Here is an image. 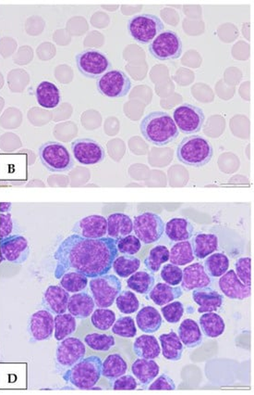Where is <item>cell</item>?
<instances>
[{
	"label": "cell",
	"instance_id": "3",
	"mask_svg": "<svg viewBox=\"0 0 254 395\" xmlns=\"http://www.w3.org/2000/svg\"><path fill=\"white\" fill-rule=\"evenodd\" d=\"M214 149L206 138L198 135L183 138L177 148V158L183 165L200 168L212 160Z\"/></svg>",
	"mask_w": 254,
	"mask_h": 395
},
{
	"label": "cell",
	"instance_id": "15",
	"mask_svg": "<svg viewBox=\"0 0 254 395\" xmlns=\"http://www.w3.org/2000/svg\"><path fill=\"white\" fill-rule=\"evenodd\" d=\"M75 160L83 165H95L106 159V151L101 144L92 138H78L72 143Z\"/></svg>",
	"mask_w": 254,
	"mask_h": 395
},
{
	"label": "cell",
	"instance_id": "32",
	"mask_svg": "<svg viewBox=\"0 0 254 395\" xmlns=\"http://www.w3.org/2000/svg\"><path fill=\"white\" fill-rule=\"evenodd\" d=\"M183 291L182 287H171L166 283H158L154 286L149 293V298L159 306L174 302L182 296Z\"/></svg>",
	"mask_w": 254,
	"mask_h": 395
},
{
	"label": "cell",
	"instance_id": "35",
	"mask_svg": "<svg viewBox=\"0 0 254 395\" xmlns=\"http://www.w3.org/2000/svg\"><path fill=\"white\" fill-rule=\"evenodd\" d=\"M195 258L192 244L190 241H185L177 242L172 246L168 261H170L172 265L179 266L193 263Z\"/></svg>",
	"mask_w": 254,
	"mask_h": 395
},
{
	"label": "cell",
	"instance_id": "22",
	"mask_svg": "<svg viewBox=\"0 0 254 395\" xmlns=\"http://www.w3.org/2000/svg\"><path fill=\"white\" fill-rule=\"evenodd\" d=\"M95 309V300L90 294L80 291L70 296L67 310L75 318L86 320L92 314Z\"/></svg>",
	"mask_w": 254,
	"mask_h": 395
},
{
	"label": "cell",
	"instance_id": "10",
	"mask_svg": "<svg viewBox=\"0 0 254 395\" xmlns=\"http://www.w3.org/2000/svg\"><path fill=\"white\" fill-rule=\"evenodd\" d=\"M97 91L109 99H120L130 93L133 87L129 76L120 70H110L97 79Z\"/></svg>",
	"mask_w": 254,
	"mask_h": 395
},
{
	"label": "cell",
	"instance_id": "50",
	"mask_svg": "<svg viewBox=\"0 0 254 395\" xmlns=\"http://www.w3.org/2000/svg\"><path fill=\"white\" fill-rule=\"evenodd\" d=\"M137 386V381L130 375L120 376L110 383V387L113 389H135Z\"/></svg>",
	"mask_w": 254,
	"mask_h": 395
},
{
	"label": "cell",
	"instance_id": "2",
	"mask_svg": "<svg viewBox=\"0 0 254 395\" xmlns=\"http://www.w3.org/2000/svg\"><path fill=\"white\" fill-rule=\"evenodd\" d=\"M140 130L144 138L157 147L168 145L179 136L173 118L166 111H152L147 114L141 120Z\"/></svg>",
	"mask_w": 254,
	"mask_h": 395
},
{
	"label": "cell",
	"instance_id": "21",
	"mask_svg": "<svg viewBox=\"0 0 254 395\" xmlns=\"http://www.w3.org/2000/svg\"><path fill=\"white\" fill-rule=\"evenodd\" d=\"M70 294L59 286H49L43 297V304L55 315L64 314L68 309Z\"/></svg>",
	"mask_w": 254,
	"mask_h": 395
},
{
	"label": "cell",
	"instance_id": "8",
	"mask_svg": "<svg viewBox=\"0 0 254 395\" xmlns=\"http://www.w3.org/2000/svg\"><path fill=\"white\" fill-rule=\"evenodd\" d=\"M149 53L159 61H173L182 57V40L177 33L165 30L149 44Z\"/></svg>",
	"mask_w": 254,
	"mask_h": 395
},
{
	"label": "cell",
	"instance_id": "40",
	"mask_svg": "<svg viewBox=\"0 0 254 395\" xmlns=\"http://www.w3.org/2000/svg\"><path fill=\"white\" fill-rule=\"evenodd\" d=\"M88 277L79 272L70 271L60 279V286L69 293H77L86 290Z\"/></svg>",
	"mask_w": 254,
	"mask_h": 395
},
{
	"label": "cell",
	"instance_id": "34",
	"mask_svg": "<svg viewBox=\"0 0 254 395\" xmlns=\"http://www.w3.org/2000/svg\"><path fill=\"white\" fill-rule=\"evenodd\" d=\"M128 370V365L119 353L108 356L102 364V376L112 381L125 375Z\"/></svg>",
	"mask_w": 254,
	"mask_h": 395
},
{
	"label": "cell",
	"instance_id": "25",
	"mask_svg": "<svg viewBox=\"0 0 254 395\" xmlns=\"http://www.w3.org/2000/svg\"><path fill=\"white\" fill-rule=\"evenodd\" d=\"M132 372L144 388H147L159 374V366L154 359L139 358L133 364Z\"/></svg>",
	"mask_w": 254,
	"mask_h": 395
},
{
	"label": "cell",
	"instance_id": "31",
	"mask_svg": "<svg viewBox=\"0 0 254 395\" xmlns=\"http://www.w3.org/2000/svg\"><path fill=\"white\" fill-rule=\"evenodd\" d=\"M159 340L164 358L172 362L182 359L184 346L177 334L171 331L170 333L161 335Z\"/></svg>",
	"mask_w": 254,
	"mask_h": 395
},
{
	"label": "cell",
	"instance_id": "16",
	"mask_svg": "<svg viewBox=\"0 0 254 395\" xmlns=\"http://www.w3.org/2000/svg\"><path fill=\"white\" fill-rule=\"evenodd\" d=\"M72 232L87 239L104 238L108 234V220L102 215H90L79 220Z\"/></svg>",
	"mask_w": 254,
	"mask_h": 395
},
{
	"label": "cell",
	"instance_id": "38",
	"mask_svg": "<svg viewBox=\"0 0 254 395\" xmlns=\"http://www.w3.org/2000/svg\"><path fill=\"white\" fill-rule=\"evenodd\" d=\"M141 261L140 259L135 257L133 255H121L117 256L113 261L114 271L116 272L117 276L126 279L135 274L140 268Z\"/></svg>",
	"mask_w": 254,
	"mask_h": 395
},
{
	"label": "cell",
	"instance_id": "45",
	"mask_svg": "<svg viewBox=\"0 0 254 395\" xmlns=\"http://www.w3.org/2000/svg\"><path fill=\"white\" fill-rule=\"evenodd\" d=\"M112 332L119 337L133 338L137 334V329L133 318L122 317L115 321L112 326Z\"/></svg>",
	"mask_w": 254,
	"mask_h": 395
},
{
	"label": "cell",
	"instance_id": "24",
	"mask_svg": "<svg viewBox=\"0 0 254 395\" xmlns=\"http://www.w3.org/2000/svg\"><path fill=\"white\" fill-rule=\"evenodd\" d=\"M165 232L171 241H185L193 238L195 228L185 218H172L165 225Z\"/></svg>",
	"mask_w": 254,
	"mask_h": 395
},
{
	"label": "cell",
	"instance_id": "5",
	"mask_svg": "<svg viewBox=\"0 0 254 395\" xmlns=\"http://www.w3.org/2000/svg\"><path fill=\"white\" fill-rule=\"evenodd\" d=\"M42 165L52 173H66L75 166V159L66 147L57 141H48L39 148Z\"/></svg>",
	"mask_w": 254,
	"mask_h": 395
},
{
	"label": "cell",
	"instance_id": "14",
	"mask_svg": "<svg viewBox=\"0 0 254 395\" xmlns=\"http://www.w3.org/2000/svg\"><path fill=\"white\" fill-rule=\"evenodd\" d=\"M29 253L28 241L23 236L10 235L0 239V263L8 261L14 265H23Z\"/></svg>",
	"mask_w": 254,
	"mask_h": 395
},
{
	"label": "cell",
	"instance_id": "48",
	"mask_svg": "<svg viewBox=\"0 0 254 395\" xmlns=\"http://www.w3.org/2000/svg\"><path fill=\"white\" fill-rule=\"evenodd\" d=\"M183 272L177 266L165 265L161 271V277L166 284L170 286H177L182 282Z\"/></svg>",
	"mask_w": 254,
	"mask_h": 395
},
{
	"label": "cell",
	"instance_id": "26",
	"mask_svg": "<svg viewBox=\"0 0 254 395\" xmlns=\"http://www.w3.org/2000/svg\"><path fill=\"white\" fill-rule=\"evenodd\" d=\"M38 104L45 109H54L61 102V94L56 84L48 81H43L38 84L35 91Z\"/></svg>",
	"mask_w": 254,
	"mask_h": 395
},
{
	"label": "cell",
	"instance_id": "29",
	"mask_svg": "<svg viewBox=\"0 0 254 395\" xmlns=\"http://www.w3.org/2000/svg\"><path fill=\"white\" fill-rule=\"evenodd\" d=\"M193 255L198 259H204L218 249V238L215 234L199 233L193 238Z\"/></svg>",
	"mask_w": 254,
	"mask_h": 395
},
{
	"label": "cell",
	"instance_id": "51",
	"mask_svg": "<svg viewBox=\"0 0 254 395\" xmlns=\"http://www.w3.org/2000/svg\"><path fill=\"white\" fill-rule=\"evenodd\" d=\"M148 389H168V391H174L176 389V384L173 380H171L166 374L159 376L155 381H153L148 387Z\"/></svg>",
	"mask_w": 254,
	"mask_h": 395
},
{
	"label": "cell",
	"instance_id": "52",
	"mask_svg": "<svg viewBox=\"0 0 254 395\" xmlns=\"http://www.w3.org/2000/svg\"><path fill=\"white\" fill-rule=\"evenodd\" d=\"M13 230V222L10 214H0V239L10 236Z\"/></svg>",
	"mask_w": 254,
	"mask_h": 395
},
{
	"label": "cell",
	"instance_id": "53",
	"mask_svg": "<svg viewBox=\"0 0 254 395\" xmlns=\"http://www.w3.org/2000/svg\"><path fill=\"white\" fill-rule=\"evenodd\" d=\"M10 209H12V203H0V212L4 214V212H10Z\"/></svg>",
	"mask_w": 254,
	"mask_h": 395
},
{
	"label": "cell",
	"instance_id": "17",
	"mask_svg": "<svg viewBox=\"0 0 254 395\" xmlns=\"http://www.w3.org/2000/svg\"><path fill=\"white\" fill-rule=\"evenodd\" d=\"M54 332V318L48 310L35 312L30 320V333L32 339L42 342L50 339Z\"/></svg>",
	"mask_w": 254,
	"mask_h": 395
},
{
	"label": "cell",
	"instance_id": "42",
	"mask_svg": "<svg viewBox=\"0 0 254 395\" xmlns=\"http://www.w3.org/2000/svg\"><path fill=\"white\" fill-rule=\"evenodd\" d=\"M117 307L122 314L130 315L140 309V302L133 291H124L116 299Z\"/></svg>",
	"mask_w": 254,
	"mask_h": 395
},
{
	"label": "cell",
	"instance_id": "33",
	"mask_svg": "<svg viewBox=\"0 0 254 395\" xmlns=\"http://www.w3.org/2000/svg\"><path fill=\"white\" fill-rule=\"evenodd\" d=\"M200 326L204 335L211 339L221 336L226 329L225 321L215 312L204 313L200 318Z\"/></svg>",
	"mask_w": 254,
	"mask_h": 395
},
{
	"label": "cell",
	"instance_id": "20",
	"mask_svg": "<svg viewBox=\"0 0 254 395\" xmlns=\"http://www.w3.org/2000/svg\"><path fill=\"white\" fill-rule=\"evenodd\" d=\"M183 272L182 288L193 291L195 288L208 287L211 284V277L206 273L204 265L195 263L188 266Z\"/></svg>",
	"mask_w": 254,
	"mask_h": 395
},
{
	"label": "cell",
	"instance_id": "11",
	"mask_svg": "<svg viewBox=\"0 0 254 395\" xmlns=\"http://www.w3.org/2000/svg\"><path fill=\"white\" fill-rule=\"evenodd\" d=\"M133 230L136 237L144 244L157 242L165 232V223L154 212H144L135 218Z\"/></svg>",
	"mask_w": 254,
	"mask_h": 395
},
{
	"label": "cell",
	"instance_id": "49",
	"mask_svg": "<svg viewBox=\"0 0 254 395\" xmlns=\"http://www.w3.org/2000/svg\"><path fill=\"white\" fill-rule=\"evenodd\" d=\"M251 263L250 257H242L236 263V274L240 282L251 287Z\"/></svg>",
	"mask_w": 254,
	"mask_h": 395
},
{
	"label": "cell",
	"instance_id": "12",
	"mask_svg": "<svg viewBox=\"0 0 254 395\" xmlns=\"http://www.w3.org/2000/svg\"><path fill=\"white\" fill-rule=\"evenodd\" d=\"M172 118L179 131L184 134L193 135L202 130L206 116L201 108L185 103L175 109Z\"/></svg>",
	"mask_w": 254,
	"mask_h": 395
},
{
	"label": "cell",
	"instance_id": "7",
	"mask_svg": "<svg viewBox=\"0 0 254 395\" xmlns=\"http://www.w3.org/2000/svg\"><path fill=\"white\" fill-rule=\"evenodd\" d=\"M89 286L95 305L99 309L112 306L122 290L121 282L114 275L94 277L90 280Z\"/></svg>",
	"mask_w": 254,
	"mask_h": 395
},
{
	"label": "cell",
	"instance_id": "36",
	"mask_svg": "<svg viewBox=\"0 0 254 395\" xmlns=\"http://www.w3.org/2000/svg\"><path fill=\"white\" fill-rule=\"evenodd\" d=\"M155 282V277L146 271L135 272L127 279L128 288L135 293L146 295L154 288Z\"/></svg>",
	"mask_w": 254,
	"mask_h": 395
},
{
	"label": "cell",
	"instance_id": "23",
	"mask_svg": "<svg viewBox=\"0 0 254 395\" xmlns=\"http://www.w3.org/2000/svg\"><path fill=\"white\" fill-rule=\"evenodd\" d=\"M108 235L109 238L120 239L130 235L133 230V221L129 215L115 212L108 219Z\"/></svg>",
	"mask_w": 254,
	"mask_h": 395
},
{
	"label": "cell",
	"instance_id": "47",
	"mask_svg": "<svg viewBox=\"0 0 254 395\" xmlns=\"http://www.w3.org/2000/svg\"><path fill=\"white\" fill-rule=\"evenodd\" d=\"M163 317L168 323L177 324L182 320L183 314H184V305L180 302H169V304L164 305L162 309Z\"/></svg>",
	"mask_w": 254,
	"mask_h": 395
},
{
	"label": "cell",
	"instance_id": "19",
	"mask_svg": "<svg viewBox=\"0 0 254 395\" xmlns=\"http://www.w3.org/2000/svg\"><path fill=\"white\" fill-rule=\"evenodd\" d=\"M193 299L199 305L198 313L215 312L222 306L224 297L214 288L204 287L195 288Z\"/></svg>",
	"mask_w": 254,
	"mask_h": 395
},
{
	"label": "cell",
	"instance_id": "18",
	"mask_svg": "<svg viewBox=\"0 0 254 395\" xmlns=\"http://www.w3.org/2000/svg\"><path fill=\"white\" fill-rule=\"evenodd\" d=\"M218 285L224 295L229 299L242 301L251 296V287L240 282L234 270H228L221 276Z\"/></svg>",
	"mask_w": 254,
	"mask_h": 395
},
{
	"label": "cell",
	"instance_id": "46",
	"mask_svg": "<svg viewBox=\"0 0 254 395\" xmlns=\"http://www.w3.org/2000/svg\"><path fill=\"white\" fill-rule=\"evenodd\" d=\"M117 248L119 252L122 253V255H135L140 252L141 242L137 237L128 235L124 237V238L117 239Z\"/></svg>",
	"mask_w": 254,
	"mask_h": 395
},
{
	"label": "cell",
	"instance_id": "30",
	"mask_svg": "<svg viewBox=\"0 0 254 395\" xmlns=\"http://www.w3.org/2000/svg\"><path fill=\"white\" fill-rule=\"evenodd\" d=\"M133 351L139 358L155 359L160 356L159 342L152 335H141L133 343Z\"/></svg>",
	"mask_w": 254,
	"mask_h": 395
},
{
	"label": "cell",
	"instance_id": "6",
	"mask_svg": "<svg viewBox=\"0 0 254 395\" xmlns=\"http://www.w3.org/2000/svg\"><path fill=\"white\" fill-rule=\"evenodd\" d=\"M128 32L136 42L147 45L160 33L165 31V24L157 15L141 13L128 21Z\"/></svg>",
	"mask_w": 254,
	"mask_h": 395
},
{
	"label": "cell",
	"instance_id": "27",
	"mask_svg": "<svg viewBox=\"0 0 254 395\" xmlns=\"http://www.w3.org/2000/svg\"><path fill=\"white\" fill-rule=\"evenodd\" d=\"M162 322V317L159 312L153 306L144 307L136 315V323L144 333H155L159 331Z\"/></svg>",
	"mask_w": 254,
	"mask_h": 395
},
{
	"label": "cell",
	"instance_id": "1",
	"mask_svg": "<svg viewBox=\"0 0 254 395\" xmlns=\"http://www.w3.org/2000/svg\"><path fill=\"white\" fill-rule=\"evenodd\" d=\"M119 256L116 239L104 237L87 239L72 234L65 239L54 253L57 261L55 277L61 279L70 271L79 272L90 279L108 274Z\"/></svg>",
	"mask_w": 254,
	"mask_h": 395
},
{
	"label": "cell",
	"instance_id": "37",
	"mask_svg": "<svg viewBox=\"0 0 254 395\" xmlns=\"http://www.w3.org/2000/svg\"><path fill=\"white\" fill-rule=\"evenodd\" d=\"M76 318L69 314L57 315L54 318V336L57 340H62L70 336L76 331Z\"/></svg>",
	"mask_w": 254,
	"mask_h": 395
},
{
	"label": "cell",
	"instance_id": "28",
	"mask_svg": "<svg viewBox=\"0 0 254 395\" xmlns=\"http://www.w3.org/2000/svg\"><path fill=\"white\" fill-rule=\"evenodd\" d=\"M179 338L182 345L187 348H196L203 342V333L196 321L185 320L180 324L179 328Z\"/></svg>",
	"mask_w": 254,
	"mask_h": 395
},
{
	"label": "cell",
	"instance_id": "13",
	"mask_svg": "<svg viewBox=\"0 0 254 395\" xmlns=\"http://www.w3.org/2000/svg\"><path fill=\"white\" fill-rule=\"evenodd\" d=\"M86 348L81 340L68 337L57 346L56 352L57 367L60 369H69L86 356Z\"/></svg>",
	"mask_w": 254,
	"mask_h": 395
},
{
	"label": "cell",
	"instance_id": "9",
	"mask_svg": "<svg viewBox=\"0 0 254 395\" xmlns=\"http://www.w3.org/2000/svg\"><path fill=\"white\" fill-rule=\"evenodd\" d=\"M75 59L79 72L86 78L98 79L112 70L111 62L106 54L95 48L81 51Z\"/></svg>",
	"mask_w": 254,
	"mask_h": 395
},
{
	"label": "cell",
	"instance_id": "43",
	"mask_svg": "<svg viewBox=\"0 0 254 395\" xmlns=\"http://www.w3.org/2000/svg\"><path fill=\"white\" fill-rule=\"evenodd\" d=\"M84 342L90 348L100 352H108L115 346V338L111 335L92 333L84 338Z\"/></svg>",
	"mask_w": 254,
	"mask_h": 395
},
{
	"label": "cell",
	"instance_id": "4",
	"mask_svg": "<svg viewBox=\"0 0 254 395\" xmlns=\"http://www.w3.org/2000/svg\"><path fill=\"white\" fill-rule=\"evenodd\" d=\"M102 359L98 356H89L67 369L63 378L76 388L92 389L102 376Z\"/></svg>",
	"mask_w": 254,
	"mask_h": 395
},
{
	"label": "cell",
	"instance_id": "39",
	"mask_svg": "<svg viewBox=\"0 0 254 395\" xmlns=\"http://www.w3.org/2000/svg\"><path fill=\"white\" fill-rule=\"evenodd\" d=\"M204 266L209 277H220L228 270L229 259L224 253H213L207 256Z\"/></svg>",
	"mask_w": 254,
	"mask_h": 395
},
{
	"label": "cell",
	"instance_id": "44",
	"mask_svg": "<svg viewBox=\"0 0 254 395\" xmlns=\"http://www.w3.org/2000/svg\"><path fill=\"white\" fill-rule=\"evenodd\" d=\"M91 321L92 326L99 331H108L116 321V315L112 310L99 309L92 312Z\"/></svg>",
	"mask_w": 254,
	"mask_h": 395
},
{
	"label": "cell",
	"instance_id": "41",
	"mask_svg": "<svg viewBox=\"0 0 254 395\" xmlns=\"http://www.w3.org/2000/svg\"><path fill=\"white\" fill-rule=\"evenodd\" d=\"M169 260V250L163 245H157L150 250L149 255L144 260V266L148 271L157 273L163 264Z\"/></svg>",
	"mask_w": 254,
	"mask_h": 395
}]
</instances>
